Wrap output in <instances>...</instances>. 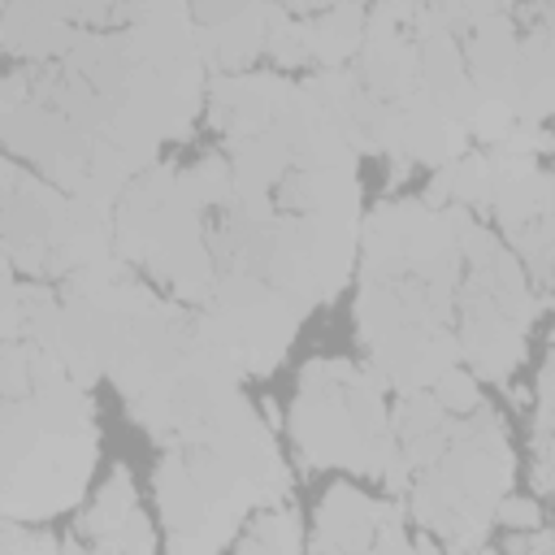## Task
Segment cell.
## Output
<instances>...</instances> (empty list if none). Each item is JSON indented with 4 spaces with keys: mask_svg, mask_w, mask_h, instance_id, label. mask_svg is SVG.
Instances as JSON below:
<instances>
[{
    "mask_svg": "<svg viewBox=\"0 0 555 555\" xmlns=\"http://www.w3.org/2000/svg\"><path fill=\"white\" fill-rule=\"evenodd\" d=\"M377 538V503L356 486H330L317 507L312 555H369Z\"/></svg>",
    "mask_w": 555,
    "mask_h": 555,
    "instance_id": "5",
    "label": "cell"
},
{
    "mask_svg": "<svg viewBox=\"0 0 555 555\" xmlns=\"http://www.w3.org/2000/svg\"><path fill=\"white\" fill-rule=\"evenodd\" d=\"M494 520H503V525H507V529H516V533H533V529H542V507H538L533 499L507 494V499L499 503Z\"/></svg>",
    "mask_w": 555,
    "mask_h": 555,
    "instance_id": "16",
    "label": "cell"
},
{
    "mask_svg": "<svg viewBox=\"0 0 555 555\" xmlns=\"http://www.w3.org/2000/svg\"><path fill=\"white\" fill-rule=\"evenodd\" d=\"M369 39V13L360 4H334V9H312L308 13V43L312 61L325 69H338L343 61L360 56Z\"/></svg>",
    "mask_w": 555,
    "mask_h": 555,
    "instance_id": "8",
    "label": "cell"
},
{
    "mask_svg": "<svg viewBox=\"0 0 555 555\" xmlns=\"http://www.w3.org/2000/svg\"><path fill=\"white\" fill-rule=\"evenodd\" d=\"M451 416H447V408L429 395V390H403V399L395 403V412H390V434L399 438V442H416V438H425V434H434V429H442Z\"/></svg>",
    "mask_w": 555,
    "mask_h": 555,
    "instance_id": "11",
    "label": "cell"
},
{
    "mask_svg": "<svg viewBox=\"0 0 555 555\" xmlns=\"http://www.w3.org/2000/svg\"><path fill=\"white\" fill-rule=\"evenodd\" d=\"M533 486L542 494H555V451H538V464H533Z\"/></svg>",
    "mask_w": 555,
    "mask_h": 555,
    "instance_id": "17",
    "label": "cell"
},
{
    "mask_svg": "<svg viewBox=\"0 0 555 555\" xmlns=\"http://www.w3.org/2000/svg\"><path fill=\"white\" fill-rule=\"evenodd\" d=\"M299 542H304V529L295 507H264L238 538L234 555H299Z\"/></svg>",
    "mask_w": 555,
    "mask_h": 555,
    "instance_id": "10",
    "label": "cell"
},
{
    "mask_svg": "<svg viewBox=\"0 0 555 555\" xmlns=\"http://www.w3.org/2000/svg\"><path fill=\"white\" fill-rule=\"evenodd\" d=\"M516 52H520V39H516V22H512L507 9L468 30L464 65H468V78H473L481 100H503L507 95L512 74H516Z\"/></svg>",
    "mask_w": 555,
    "mask_h": 555,
    "instance_id": "7",
    "label": "cell"
},
{
    "mask_svg": "<svg viewBox=\"0 0 555 555\" xmlns=\"http://www.w3.org/2000/svg\"><path fill=\"white\" fill-rule=\"evenodd\" d=\"M282 204L308 221L360 225V182L356 169H295L282 182Z\"/></svg>",
    "mask_w": 555,
    "mask_h": 555,
    "instance_id": "6",
    "label": "cell"
},
{
    "mask_svg": "<svg viewBox=\"0 0 555 555\" xmlns=\"http://www.w3.org/2000/svg\"><path fill=\"white\" fill-rule=\"evenodd\" d=\"M0 386H4V399H26L30 395V347L26 343H4Z\"/></svg>",
    "mask_w": 555,
    "mask_h": 555,
    "instance_id": "15",
    "label": "cell"
},
{
    "mask_svg": "<svg viewBox=\"0 0 555 555\" xmlns=\"http://www.w3.org/2000/svg\"><path fill=\"white\" fill-rule=\"evenodd\" d=\"M0 204H4V260L30 278H48L52 243L69 212V195L43 173L22 169L13 156L0 165Z\"/></svg>",
    "mask_w": 555,
    "mask_h": 555,
    "instance_id": "2",
    "label": "cell"
},
{
    "mask_svg": "<svg viewBox=\"0 0 555 555\" xmlns=\"http://www.w3.org/2000/svg\"><path fill=\"white\" fill-rule=\"evenodd\" d=\"M273 4H243L221 26H195V52L212 78L221 74H251V61L264 52Z\"/></svg>",
    "mask_w": 555,
    "mask_h": 555,
    "instance_id": "4",
    "label": "cell"
},
{
    "mask_svg": "<svg viewBox=\"0 0 555 555\" xmlns=\"http://www.w3.org/2000/svg\"><path fill=\"white\" fill-rule=\"evenodd\" d=\"M139 503H134V486H130V473L117 464L113 473H108V481H104V490H100V499H95V507L82 516V533L100 546V555L113 546V538L121 533V525L130 520V512H134Z\"/></svg>",
    "mask_w": 555,
    "mask_h": 555,
    "instance_id": "9",
    "label": "cell"
},
{
    "mask_svg": "<svg viewBox=\"0 0 555 555\" xmlns=\"http://www.w3.org/2000/svg\"><path fill=\"white\" fill-rule=\"evenodd\" d=\"M434 399L451 412V416H464V412H477L481 408V395H477V377L464 373V369H451L434 382Z\"/></svg>",
    "mask_w": 555,
    "mask_h": 555,
    "instance_id": "14",
    "label": "cell"
},
{
    "mask_svg": "<svg viewBox=\"0 0 555 555\" xmlns=\"http://www.w3.org/2000/svg\"><path fill=\"white\" fill-rule=\"evenodd\" d=\"M95 468V429H78V434H43L35 438V447L4 464V520H43L56 512H69L82 490L87 477Z\"/></svg>",
    "mask_w": 555,
    "mask_h": 555,
    "instance_id": "1",
    "label": "cell"
},
{
    "mask_svg": "<svg viewBox=\"0 0 555 555\" xmlns=\"http://www.w3.org/2000/svg\"><path fill=\"white\" fill-rule=\"evenodd\" d=\"M186 191L199 199V208H230L234 199V169L230 156H204L182 173Z\"/></svg>",
    "mask_w": 555,
    "mask_h": 555,
    "instance_id": "12",
    "label": "cell"
},
{
    "mask_svg": "<svg viewBox=\"0 0 555 555\" xmlns=\"http://www.w3.org/2000/svg\"><path fill=\"white\" fill-rule=\"evenodd\" d=\"M512 126H516V113L507 108V100H481L477 113H473V121H468V134L481 139L486 152H490V147H499L512 134Z\"/></svg>",
    "mask_w": 555,
    "mask_h": 555,
    "instance_id": "13",
    "label": "cell"
},
{
    "mask_svg": "<svg viewBox=\"0 0 555 555\" xmlns=\"http://www.w3.org/2000/svg\"><path fill=\"white\" fill-rule=\"evenodd\" d=\"M546 538H551V542H555V529H546Z\"/></svg>",
    "mask_w": 555,
    "mask_h": 555,
    "instance_id": "19",
    "label": "cell"
},
{
    "mask_svg": "<svg viewBox=\"0 0 555 555\" xmlns=\"http://www.w3.org/2000/svg\"><path fill=\"white\" fill-rule=\"evenodd\" d=\"M481 555H499V551H490V546H481Z\"/></svg>",
    "mask_w": 555,
    "mask_h": 555,
    "instance_id": "18",
    "label": "cell"
},
{
    "mask_svg": "<svg viewBox=\"0 0 555 555\" xmlns=\"http://www.w3.org/2000/svg\"><path fill=\"white\" fill-rule=\"evenodd\" d=\"M78 39H82V26H74V4H4L0 9V43L9 56L65 61Z\"/></svg>",
    "mask_w": 555,
    "mask_h": 555,
    "instance_id": "3",
    "label": "cell"
}]
</instances>
